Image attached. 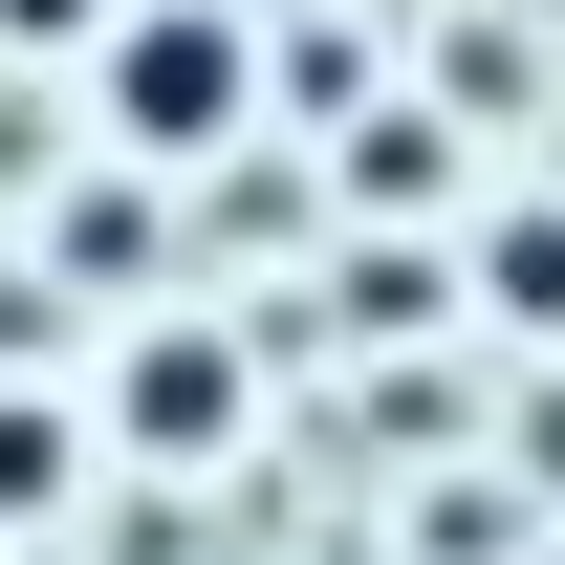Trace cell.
<instances>
[{
  "instance_id": "cell-1",
  "label": "cell",
  "mask_w": 565,
  "mask_h": 565,
  "mask_svg": "<svg viewBox=\"0 0 565 565\" xmlns=\"http://www.w3.org/2000/svg\"><path fill=\"white\" fill-rule=\"evenodd\" d=\"M109 131H131V152H217V131H239V22H196V0L109 22Z\"/></svg>"
},
{
  "instance_id": "cell-2",
  "label": "cell",
  "mask_w": 565,
  "mask_h": 565,
  "mask_svg": "<svg viewBox=\"0 0 565 565\" xmlns=\"http://www.w3.org/2000/svg\"><path fill=\"white\" fill-rule=\"evenodd\" d=\"M0 22H22V44H87V22H109V0H0Z\"/></svg>"
}]
</instances>
